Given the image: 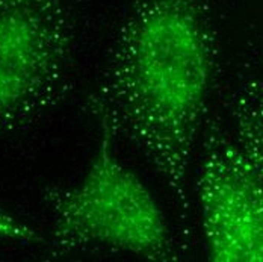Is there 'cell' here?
I'll use <instances>...</instances> for the list:
<instances>
[{"instance_id":"cell-1","label":"cell","mask_w":263,"mask_h":262,"mask_svg":"<svg viewBox=\"0 0 263 262\" xmlns=\"http://www.w3.org/2000/svg\"><path fill=\"white\" fill-rule=\"evenodd\" d=\"M209 0H133L86 109L133 144L187 221V176L218 64Z\"/></svg>"},{"instance_id":"cell-2","label":"cell","mask_w":263,"mask_h":262,"mask_svg":"<svg viewBox=\"0 0 263 262\" xmlns=\"http://www.w3.org/2000/svg\"><path fill=\"white\" fill-rule=\"evenodd\" d=\"M99 143L91 162L71 188H49L52 249L127 252L150 261H177L179 252L152 193L115 155V136L97 125Z\"/></svg>"},{"instance_id":"cell-3","label":"cell","mask_w":263,"mask_h":262,"mask_svg":"<svg viewBox=\"0 0 263 262\" xmlns=\"http://www.w3.org/2000/svg\"><path fill=\"white\" fill-rule=\"evenodd\" d=\"M73 52L68 0H0V141L62 100Z\"/></svg>"},{"instance_id":"cell-4","label":"cell","mask_w":263,"mask_h":262,"mask_svg":"<svg viewBox=\"0 0 263 262\" xmlns=\"http://www.w3.org/2000/svg\"><path fill=\"white\" fill-rule=\"evenodd\" d=\"M197 196L208 258L263 262V182L216 120L206 121Z\"/></svg>"},{"instance_id":"cell-5","label":"cell","mask_w":263,"mask_h":262,"mask_svg":"<svg viewBox=\"0 0 263 262\" xmlns=\"http://www.w3.org/2000/svg\"><path fill=\"white\" fill-rule=\"evenodd\" d=\"M232 135L263 182V80H239L227 97Z\"/></svg>"},{"instance_id":"cell-6","label":"cell","mask_w":263,"mask_h":262,"mask_svg":"<svg viewBox=\"0 0 263 262\" xmlns=\"http://www.w3.org/2000/svg\"><path fill=\"white\" fill-rule=\"evenodd\" d=\"M8 241L17 242H43L44 239L40 234L29 228L27 224L18 221L15 217L9 215L0 208V244Z\"/></svg>"}]
</instances>
